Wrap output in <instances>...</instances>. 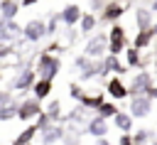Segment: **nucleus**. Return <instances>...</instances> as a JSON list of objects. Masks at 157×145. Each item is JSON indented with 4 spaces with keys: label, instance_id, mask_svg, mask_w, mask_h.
Masks as SVG:
<instances>
[{
    "label": "nucleus",
    "instance_id": "obj_39",
    "mask_svg": "<svg viewBox=\"0 0 157 145\" xmlns=\"http://www.w3.org/2000/svg\"><path fill=\"white\" fill-rule=\"evenodd\" d=\"M150 10H157V0H152V5H150Z\"/></svg>",
    "mask_w": 157,
    "mask_h": 145
},
{
    "label": "nucleus",
    "instance_id": "obj_12",
    "mask_svg": "<svg viewBox=\"0 0 157 145\" xmlns=\"http://www.w3.org/2000/svg\"><path fill=\"white\" fill-rule=\"evenodd\" d=\"M123 15H125V5H123V2H118V0H108L105 10L98 15V22H113V25H115Z\"/></svg>",
    "mask_w": 157,
    "mask_h": 145
},
{
    "label": "nucleus",
    "instance_id": "obj_31",
    "mask_svg": "<svg viewBox=\"0 0 157 145\" xmlns=\"http://www.w3.org/2000/svg\"><path fill=\"white\" fill-rule=\"evenodd\" d=\"M105 5H108V0H88L91 12H103V10H105Z\"/></svg>",
    "mask_w": 157,
    "mask_h": 145
},
{
    "label": "nucleus",
    "instance_id": "obj_22",
    "mask_svg": "<svg viewBox=\"0 0 157 145\" xmlns=\"http://www.w3.org/2000/svg\"><path fill=\"white\" fill-rule=\"evenodd\" d=\"M17 113H20V101H7L2 108H0V123H7V120H12V118H17Z\"/></svg>",
    "mask_w": 157,
    "mask_h": 145
},
{
    "label": "nucleus",
    "instance_id": "obj_17",
    "mask_svg": "<svg viewBox=\"0 0 157 145\" xmlns=\"http://www.w3.org/2000/svg\"><path fill=\"white\" fill-rule=\"evenodd\" d=\"M39 135V128H37V123H29V125H25L17 135H15V140H12V145H32V140Z\"/></svg>",
    "mask_w": 157,
    "mask_h": 145
},
{
    "label": "nucleus",
    "instance_id": "obj_25",
    "mask_svg": "<svg viewBox=\"0 0 157 145\" xmlns=\"http://www.w3.org/2000/svg\"><path fill=\"white\" fill-rule=\"evenodd\" d=\"M125 66H128V69L145 66V61H142V57H140V49H135V47H128V52H125Z\"/></svg>",
    "mask_w": 157,
    "mask_h": 145
},
{
    "label": "nucleus",
    "instance_id": "obj_21",
    "mask_svg": "<svg viewBox=\"0 0 157 145\" xmlns=\"http://www.w3.org/2000/svg\"><path fill=\"white\" fill-rule=\"evenodd\" d=\"M0 15L5 20H15L20 15V2L17 0H0Z\"/></svg>",
    "mask_w": 157,
    "mask_h": 145
},
{
    "label": "nucleus",
    "instance_id": "obj_27",
    "mask_svg": "<svg viewBox=\"0 0 157 145\" xmlns=\"http://www.w3.org/2000/svg\"><path fill=\"white\" fill-rule=\"evenodd\" d=\"M150 140H152V133L147 128H135V133H132V143L135 145H147Z\"/></svg>",
    "mask_w": 157,
    "mask_h": 145
},
{
    "label": "nucleus",
    "instance_id": "obj_1",
    "mask_svg": "<svg viewBox=\"0 0 157 145\" xmlns=\"http://www.w3.org/2000/svg\"><path fill=\"white\" fill-rule=\"evenodd\" d=\"M37 76L39 79H49V81H54L56 79V74L61 71V61H59V57L56 54H52L49 49H44L39 57H37Z\"/></svg>",
    "mask_w": 157,
    "mask_h": 145
},
{
    "label": "nucleus",
    "instance_id": "obj_4",
    "mask_svg": "<svg viewBox=\"0 0 157 145\" xmlns=\"http://www.w3.org/2000/svg\"><path fill=\"white\" fill-rule=\"evenodd\" d=\"M83 54L88 59H103L108 54V34H91L83 44Z\"/></svg>",
    "mask_w": 157,
    "mask_h": 145
},
{
    "label": "nucleus",
    "instance_id": "obj_13",
    "mask_svg": "<svg viewBox=\"0 0 157 145\" xmlns=\"http://www.w3.org/2000/svg\"><path fill=\"white\" fill-rule=\"evenodd\" d=\"M105 91H108V96L115 98V101H123V98L130 96V91H128V86L123 84L120 76H110V79L105 81Z\"/></svg>",
    "mask_w": 157,
    "mask_h": 145
},
{
    "label": "nucleus",
    "instance_id": "obj_40",
    "mask_svg": "<svg viewBox=\"0 0 157 145\" xmlns=\"http://www.w3.org/2000/svg\"><path fill=\"white\" fill-rule=\"evenodd\" d=\"M152 32H155V37H157V22H155V25H152Z\"/></svg>",
    "mask_w": 157,
    "mask_h": 145
},
{
    "label": "nucleus",
    "instance_id": "obj_30",
    "mask_svg": "<svg viewBox=\"0 0 157 145\" xmlns=\"http://www.w3.org/2000/svg\"><path fill=\"white\" fill-rule=\"evenodd\" d=\"M59 22H61V17H59V15H52V17H49V22H47V34H56Z\"/></svg>",
    "mask_w": 157,
    "mask_h": 145
},
{
    "label": "nucleus",
    "instance_id": "obj_9",
    "mask_svg": "<svg viewBox=\"0 0 157 145\" xmlns=\"http://www.w3.org/2000/svg\"><path fill=\"white\" fill-rule=\"evenodd\" d=\"M37 79H39V76H37L34 69H29V66H27V69H20L17 76L12 79L10 88H12V91H27V88H32V86L37 84Z\"/></svg>",
    "mask_w": 157,
    "mask_h": 145
},
{
    "label": "nucleus",
    "instance_id": "obj_20",
    "mask_svg": "<svg viewBox=\"0 0 157 145\" xmlns=\"http://www.w3.org/2000/svg\"><path fill=\"white\" fill-rule=\"evenodd\" d=\"M44 113L52 123H64V116H61V101L59 98H52L47 106H44Z\"/></svg>",
    "mask_w": 157,
    "mask_h": 145
},
{
    "label": "nucleus",
    "instance_id": "obj_7",
    "mask_svg": "<svg viewBox=\"0 0 157 145\" xmlns=\"http://www.w3.org/2000/svg\"><path fill=\"white\" fill-rule=\"evenodd\" d=\"M152 98L150 96H130V101H128V113L137 120V118H147L150 113H152Z\"/></svg>",
    "mask_w": 157,
    "mask_h": 145
},
{
    "label": "nucleus",
    "instance_id": "obj_37",
    "mask_svg": "<svg viewBox=\"0 0 157 145\" xmlns=\"http://www.w3.org/2000/svg\"><path fill=\"white\" fill-rule=\"evenodd\" d=\"M147 96H150V98H152V101H157V84H155V88H152V91H150V93H147Z\"/></svg>",
    "mask_w": 157,
    "mask_h": 145
},
{
    "label": "nucleus",
    "instance_id": "obj_10",
    "mask_svg": "<svg viewBox=\"0 0 157 145\" xmlns=\"http://www.w3.org/2000/svg\"><path fill=\"white\" fill-rule=\"evenodd\" d=\"M83 135H91V138H96V140L108 138V120L101 118V116H91V118L86 120V125H83Z\"/></svg>",
    "mask_w": 157,
    "mask_h": 145
},
{
    "label": "nucleus",
    "instance_id": "obj_35",
    "mask_svg": "<svg viewBox=\"0 0 157 145\" xmlns=\"http://www.w3.org/2000/svg\"><path fill=\"white\" fill-rule=\"evenodd\" d=\"M118 145H135V143H132V135H128V133H123V135L118 138Z\"/></svg>",
    "mask_w": 157,
    "mask_h": 145
},
{
    "label": "nucleus",
    "instance_id": "obj_11",
    "mask_svg": "<svg viewBox=\"0 0 157 145\" xmlns=\"http://www.w3.org/2000/svg\"><path fill=\"white\" fill-rule=\"evenodd\" d=\"M108 74H113V76H123V74H128V66H125V61H120V57H115V54H105L103 57V79H108Z\"/></svg>",
    "mask_w": 157,
    "mask_h": 145
},
{
    "label": "nucleus",
    "instance_id": "obj_14",
    "mask_svg": "<svg viewBox=\"0 0 157 145\" xmlns=\"http://www.w3.org/2000/svg\"><path fill=\"white\" fill-rule=\"evenodd\" d=\"M59 17H61V25L74 27V25H78V22H81L83 12H81V7H78L76 2H69V5H64V10L59 12Z\"/></svg>",
    "mask_w": 157,
    "mask_h": 145
},
{
    "label": "nucleus",
    "instance_id": "obj_2",
    "mask_svg": "<svg viewBox=\"0 0 157 145\" xmlns=\"http://www.w3.org/2000/svg\"><path fill=\"white\" fill-rule=\"evenodd\" d=\"M125 49H128V32H125L123 25L115 22L108 29V54L120 57V54H125Z\"/></svg>",
    "mask_w": 157,
    "mask_h": 145
},
{
    "label": "nucleus",
    "instance_id": "obj_34",
    "mask_svg": "<svg viewBox=\"0 0 157 145\" xmlns=\"http://www.w3.org/2000/svg\"><path fill=\"white\" fill-rule=\"evenodd\" d=\"M7 101H12V91H5V88H0V108H2Z\"/></svg>",
    "mask_w": 157,
    "mask_h": 145
},
{
    "label": "nucleus",
    "instance_id": "obj_8",
    "mask_svg": "<svg viewBox=\"0 0 157 145\" xmlns=\"http://www.w3.org/2000/svg\"><path fill=\"white\" fill-rule=\"evenodd\" d=\"M37 138H39L42 145H54V143H59V140L66 138V125L64 123H49V125L39 128V135Z\"/></svg>",
    "mask_w": 157,
    "mask_h": 145
},
{
    "label": "nucleus",
    "instance_id": "obj_5",
    "mask_svg": "<svg viewBox=\"0 0 157 145\" xmlns=\"http://www.w3.org/2000/svg\"><path fill=\"white\" fill-rule=\"evenodd\" d=\"M44 113V106H42V101H37L34 96L32 98H25V101H20V113H17V118L22 120V123H34L39 116Z\"/></svg>",
    "mask_w": 157,
    "mask_h": 145
},
{
    "label": "nucleus",
    "instance_id": "obj_24",
    "mask_svg": "<svg viewBox=\"0 0 157 145\" xmlns=\"http://www.w3.org/2000/svg\"><path fill=\"white\" fill-rule=\"evenodd\" d=\"M96 25H98V15L96 12H83V17L78 22V29H81V34H88V32L96 29Z\"/></svg>",
    "mask_w": 157,
    "mask_h": 145
},
{
    "label": "nucleus",
    "instance_id": "obj_41",
    "mask_svg": "<svg viewBox=\"0 0 157 145\" xmlns=\"http://www.w3.org/2000/svg\"><path fill=\"white\" fill-rule=\"evenodd\" d=\"M66 145H81V143H78V140H76V143H66Z\"/></svg>",
    "mask_w": 157,
    "mask_h": 145
},
{
    "label": "nucleus",
    "instance_id": "obj_16",
    "mask_svg": "<svg viewBox=\"0 0 157 145\" xmlns=\"http://www.w3.org/2000/svg\"><path fill=\"white\" fill-rule=\"evenodd\" d=\"M78 103H81L86 111H93V113H96V111L105 103V93H103V91H93V93H88V91H86V96H83Z\"/></svg>",
    "mask_w": 157,
    "mask_h": 145
},
{
    "label": "nucleus",
    "instance_id": "obj_38",
    "mask_svg": "<svg viewBox=\"0 0 157 145\" xmlns=\"http://www.w3.org/2000/svg\"><path fill=\"white\" fill-rule=\"evenodd\" d=\"M96 145H113L108 138H101V140H96Z\"/></svg>",
    "mask_w": 157,
    "mask_h": 145
},
{
    "label": "nucleus",
    "instance_id": "obj_19",
    "mask_svg": "<svg viewBox=\"0 0 157 145\" xmlns=\"http://www.w3.org/2000/svg\"><path fill=\"white\" fill-rule=\"evenodd\" d=\"M135 22H137V29H152L155 25V15L150 7H137L135 10Z\"/></svg>",
    "mask_w": 157,
    "mask_h": 145
},
{
    "label": "nucleus",
    "instance_id": "obj_23",
    "mask_svg": "<svg viewBox=\"0 0 157 145\" xmlns=\"http://www.w3.org/2000/svg\"><path fill=\"white\" fill-rule=\"evenodd\" d=\"M152 39H155V32H152V29H140V32L135 34V39H132V47H135V49H147V47L152 44Z\"/></svg>",
    "mask_w": 157,
    "mask_h": 145
},
{
    "label": "nucleus",
    "instance_id": "obj_29",
    "mask_svg": "<svg viewBox=\"0 0 157 145\" xmlns=\"http://www.w3.org/2000/svg\"><path fill=\"white\" fill-rule=\"evenodd\" d=\"M69 96H71L74 101H81V98L86 96V91L81 88V84H78V81H71V84H69Z\"/></svg>",
    "mask_w": 157,
    "mask_h": 145
},
{
    "label": "nucleus",
    "instance_id": "obj_3",
    "mask_svg": "<svg viewBox=\"0 0 157 145\" xmlns=\"http://www.w3.org/2000/svg\"><path fill=\"white\" fill-rule=\"evenodd\" d=\"M155 88V76H152V71H137L132 79H130V84H128V91H130V96H147L150 91Z\"/></svg>",
    "mask_w": 157,
    "mask_h": 145
},
{
    "label": "nucleus",
    "instance_id": "obj_15",
    "mask_svg": "<svg viewBox=\"0 0 157 145\" xmlns=\"http://www.w3.org/2000/svg\"><path fill=\"white\" fill-rule=\"evenodd\" d=\"M113 125H115V130H120V135H123V133H128V135L135 133V118H132L128 111H120V113L113 118Z\"/></svg>",
    "mask_w": 157,
    "mask_h": 145
},
{
    "label": "nucleus",
    "instance_id": "obj_6",
    "mask_svg": "<svg viewBox=\"0 0 157 145\" xmlns=\"http://www.w3.org/2000/svg\"><path fill=\"white\" fill-rule=\"evenodd\" d=\"M22 37L27 39V42H42L44 37H47V22L44 20H39V17H32V20H27L25 25H22Z\"/></svg>",
    "mask_w": 157,
    "mask_h": 145
},
{
    "label": "nucleus",
    "instance_id": "obj_33",
    "mask_svg": "<svg viewBox=\"0 0 157 145\" xmlns=\"http://www.w3.org/2000/svg\"><path fill=\"white\" fill-rule=\"evenodd\" d=\"M86 64H88V57H86V54H78V57H76V59H74V66H76V69H78V71H81V69H83V66H86Z\"/></svg>",
    "mask_w": 157,
    "mask_h": 145
},
{
    "label": "nucleus",
    "instance_id": "obj_36",
    "mask_svg": "<svg viewBox=\"0 0 157 145\" xmlns=\"http://www.w3.org/2000/svg\"><path fill=\"white\" fill-rule=\"evenodd\" d=\"M39 0H20V5H25V7H32V5H37Z\"/></svg>",
    "mask_w": 157,
    "mask_h": 145
},
{
    "label": "nucleus",
    "instance_id": "obj_18",
    "mask_svg": "<svg viewBox=\"0 0 157 145\" xmlns=\"http://www.w3.org/2000/svg\"><path fill=\"white\" fill-rule=\"evenodd\" d=\"M52 91H54V81H49V79H37V84L32 86V96L37 101H47Z\"/></svg>",
    "mask_w": 157,
    "mask_h": 145
},
{
    "label": "nucleus",
    "instance_id": "obj_28",
    "mask_svg": "<svg viewBox=\"0 0 157 145\" xmlns=\"http://www.w3.org/2000/svg\"><path fill=\"white\" fill-rule=\"evenodd\" d=\"M5 32H7V37H10V42H12V39H17V37H22V25H17L15 20H7V22H5Z\"/></svg>",
    "mask_w": 157,
    "mask_h": 145
},
{
    "label": "nucleus",
    "instance_id": "obj_32",
    "mask_svg": "<svg viewBox=\"0 0 157 145\" xmlns=\"http://www.w3.org/2000/svg\"><path fill=\"white\" fill-rule=\"evenodd\" d=\"M12 52H15V49H12V44H10V42H0V59H7Z\"/></svg>",
    "mask_w": 157,
    "mask_h": 145
},
{
    "label": "nucleus",
    "instance_id": "obj_26",
    "mask_svg": "<svg viewBox=\"0 0 157 145\" xmlns=\"http://www.w3.org/2000/svg\"><path fill=\"white\" fill-rule=\"evenodd\" d=\"M118 113H120V108H118L115 103H110V101H105V103L96 111V116H101V118H105V120H113Z\"/></svg>",
    "mask_w": 157,
    "mask_h": 145
}]
</instances>
